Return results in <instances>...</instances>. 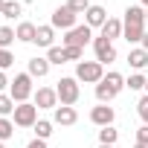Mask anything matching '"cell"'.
I'll use <instances>...</instances> for the list:
<instances>
[{
  "label": "cell",
  "instance_id": "6da1fadb",
  "mask_svg": "<svg viewBox=\"0 0 148 148\" xmlns=\"http://www.w3.org/2000/svg\"><path fill=\"white\" fill-rule=\"evenodd\" d=\"M145 35V9L142 6H128L122 18V38L128 44H139Z\"/></svg>",
  "mask_w": 148,
  "mask_h": 148
},
{
  "label": "cell",
  "instance_id": "7a4b0ae2",
  "mask_svg": "<svg viewBox=\"0 0 148 148\" xmlns=\"http://www.w3.org/2000/svg\"><path fill=\"white\" fill-rule=\"evenodd\" d=\"M82 82L76 79V76H64V79H58V84H55V93H58V105H67V108H73L79 102V96H82V87H79Z\"/></svg>",
  "mask_w": 148,
  "mask_h": 148
},
{
  "label": "cell",
  "instance_id": "3957f363",
  "mask_svg": "<svg viewBox=\"0 0 148 148\" xmlns=\"http://www.w3.org/2000/svg\"><path fill=\"white\" fill-rule=\"evenodd\" d=\"M32 76L29 73H18V76L12 79V84H9V96L15 99V105H23V102H29V96H35V87H32Z\"/></svg>",
  "mask_w": 148,
  "mask_h": 148
},
{
  "label": "cell",
  "instance_id": "277c9868",
  "mask_svg": "<svg viewBox=\"0 0 148 148\" xmlns=\"http://www.w3.org/2000/svg\"><path fill=\"white\" fill-rule=\"evenodd\" d=\"M76 79L84 84H99L105 79V64L99 61H79L76 64Z\"/></svg>",
  "mask_w": 148,
  "mask_h": 148
},
{
  "label": "cell",
  "instance_id": "5b68a950",
  "mask_svg": "<svg viewBox=\"0 0 148 148\" xmlns=\"http://www.w3.org/2000/svg\"><path fill=\"white\" fill-rule=\"evenodd\" d=\"M90 41H93V29H90L87 23H79V26H73V29L61 38V47H79V49H84Z\"/></svg>",
  "mask_w": 148,
  "mask_h": 148
},
{
  "label": "cell",
  "instance_id": "8992f818",
  "mask_svg": "<svg viewBox=\"0 0 148 148\" xmlns=\"http://www.w3.org/2000/svg\"><path fill=\"white\" fill-rule=\"evenodd\" d=\"M76 21H79V15L73 12L67 3H64V6H58V9L52 12V18H49V26H52V29H64V32H70L73 26H79Z\"/></svg>",
  "mask_w": 148,
  "mask_h": 148
},
{
  "label": "cell",
  "instance_id": "52a82bcc",
  "mask_svg": "<svg viewBox=\"0 0 148 148\" xmlns=\"http://www.w3.org/2000/svg\"><path fill=\"white\" fill-rule=\"evenodd\" d=\"M12 122H15L18 128H35V122H38V108H35V102L18 105L15 113H12Z\"/></svg>",
  "mask_w": 148,
  "mask_h": 148
},
{
  "label": "cell",
  "instance_id": "ba28073f",
  "mask_svg": "<svg viewBox=\"0 0 148 148\" xmlns=\"http://www.w3.org/2000/svg\"><path fill=\"white\" fill-rule=\"evenodd\" d=\"M93 52H96V61L99 64H110V61H116V47H113V41H108V38H93Z\"/></svg>",
  "mask_w": 148,
  "mask_h": 148
},
{
  "label": "cell",
  "instance_id": "9c48e42d",
  "mask_svg": "<svg viewBox=\"0 0 148 148\" xmlns=\"http://www.w3.org/2000/svg\"><path fill=\"white\" fill-rule=\"evenodd\" d=\"M35 108H38V110H55V108H58V93H55V87H38V90H35Z\"/></svg>",
  "mask_w": 148,
  "mask_h": 148
},
{
  "label": "cell",
  "instance_id": "30bf717a",
  "mask_svg": "<svg viewBox=\"0 0 148 148\" xmlns=\"http://www.w3.org/2000/svg\"><path fill=\"white\" fill-rule=\"evenodd\" d=\"M113 119H116V110H113L110 105H96V108L90 110V122H93V125H99V128L113 125Z\"/></svg>",
  "mask_w": 148,
  "mask_h": 148
},
{
  "label": "cell",
  "instance_id": "8fae6325",
  "mask_svg": "<svg viewBox=\"0 0 148 148\" xmlns=\"http://www.w3.org/2000/svg\"><path fill=\"white\" fill-rule=\"evenodd\" d=\"M76 122H79V110H76V108L58 105V108L52 110V125H64V128H70V125H76Z\"/></svg>",
  "mask_w": 148,
  "mask_h": 148
},
{
  "label": "cell",
  "instance_id": "7c38bea8",
  "mask_svg": "<svg viewBox=\"0 0 148 148\" xmlns=\"http://www.w3.org/2000/svg\"><path fill=\"white\" fill-rule=\"evenodd\" d=\"M84 23H87L90 29H102V26L108 23V12H105V6L93 3V6L84 12Z\"/></svg>",
  "mask_w": 148,
  "mask_h": 148
},
{
  "label": "cell",
  "instance_id": "4fadbf2b",
  "mask_svg": "<svg viewBox=\"0 0 148 148\" xmlns=\"http://www.w3.org/2000/svg\"><path fill=\"white\" fill-rule=\"evenodd\" d=\"M49 67H52V64H49L47 58H41V55H35V58L26 61V73H29L32 79H47V76H49Z\"/></svg>",
  "mask_w": 148,
  "mask_h": 148
},
{
  "label": "cell",
  "instance_id": "5bb4252c",
  "mask_svg": "<svg viewBox=\"0 0 148 148\" xmlns=\"http://www.w3.org/2000/svg\"><path fill=\"white\" fill-rule=\"evenodd\" d=\"M128 67H131L134 73H142V70L148 67V52H145L142 47H134V49H128Z\"/></svg>",
  "mask_w": 148,
  "mask_h": 148
},
{
  "label": "cell",
  "instance_id": "9a60e30c",
  "mask_svg": "<svg viewBox=\"0 0 148 148\" xmlns=\"http://www.w3.org/2000/svg\"><path fill=\"white\" fill-rule=\"evenodd\" d=\"M15 35H18V41H21V44H35L38 26H35L32 21H21V23H18V29H15Z\"/></svg>",
  "mask_w": 148,
  "mask_h": 148
},
{
  "label": "cell",
  "instance_id": "2e32d148",
  "mask_svg": "<svg viewBox=\"0 0 148 148\" xmlns=\"http://www.w3.org/2000/svg\"><path fill=\"white\" fill-rule=\"evenodd\" d=\"M35 44H38V47H44V49H49V47H55V29H52L49 23H44V26H38V35H35Z\"/></svg>",
  "mask_w": 148,
  "mask_h": 148
},
{
  "label": "cell",
  "instance_id": "e0dca14e",
  "mask_svg": "<svg viewBox=\"0 0 148 148\" xmlns=\"http://www.w3.org/2000/svg\"><path fill=\"white\" fill-rule=\"evenodd\" d=\"M102 38H108V41L122 38V21L119 18H108V23L102 26Z\"/></svg>",
  "mask_w": 148,
  "mask_h": 148
},
{
  "label": "cell",
  "instance_id": "ac0fdd59",
  "mask_svg": "<svg viewBox=\"0 0 148 148\" xmlns=\"http://www.w3.org/2000/svg\"><path fill=\"white\" fill-rule=\"evenodd\" d=\"M47 61L55 64V67L67 64V49H64V47H49V49H47Z\"/></svg>",
  "mask_w": 148,
  "mask_h": 148
},
{
  "label": "cell",
  "instance_id": "d6986e66",
  "mask_svg": "<svg viewBox=\"0 0 148 148\" xmlns=\"http://www.w3.org/2000/svg\"><path fill=\"white\" fill-rule=\"evenodd\" d=\"M116 139H119V131L113 125H108V128L99 131V145H116Z\"/></svg>",
  "mask_w": 148,
  "mask_h": 148
},
{
  "label": "cell",
  "instance_id": "ffe728a7",
  "mask_svg": "<svg viewBox=\"0 0 148 148\" xmlns=\"http://www.w3.org/2000/svg\"><path fill=\"white\" fill-rule=\"evenodd\" d=\"M15 136V122L9 116H0V142H9Z\"/></svg>",
  "mask_w": 148,
  "mask_h": 148
},
{
  "label": "cell",
  "instance_id": "44dd1931",
  "mask_svg": "<svg viewBox=\"0 0 148 148\" xmlns=\"http://www.w3.org/2000/svg\"><path fill=\"white\" fill-rule=\"evenodd\" d=\"M21 12H23V6L18 3V0H6V6H3V15H0V18H6V21H15V18H21Z\"/></svg>",
  "mask_w": 148,
  "mask_h": 148
},
{
  "label": "cell",
  "instance_id": "7402d4cb",
  "mask_svg": "<svg viewBox=\"0 0 148 148\" xmlns=\"http://www.w3.org/2000/svg\"><path fill=\"white\" fill-rule=\"evenodd\" d=\"M15 41H18V35L12 26H0V49H9Z\"/></svg>",
  "mask_w": 148,
  "mask_h": 148
},
{
  "label": "cell",
  "instance_id": "603a6c76",
  "mask_svg": "<svg viewBox=\"0 0 148 148\" xmlns=\"http://www.w3.org/2000/svg\"><path fill=\"white\" fill-rule=\"evenodd\" d=\"M35 136L38 139H49L52 136V122L49 119H38L35 122Z\"/></svg>",
  "mask_w": 148,
  "mask_h": 148
},
{
  "label": "cell",
  "instance_id": "cb8c5ba5",
  "mask_svg": "<svg viewBox=\"0 0 148 148\" xmlns=\"http://www.w3.org/2000/svg\"><path fill=\"white\" fill-rule=\"evenodd\" d=\"M15 108H18V105H15V99H12L9 93H0V116H12Z\"/></svg>",
  "mask_w": 148,
  "mask_h": 148
},
{
  "label": "cell",
  "instance_id": "d4e9b609",
  "mask_svg": "<svg viewBox=\"0 0 148 148\" xmlns=\"http://www.w3.org/2000/svg\"><path fill=\"white\" fill-rule=\"evenodd\" d=\"M125 87L128 90H145V76L142 73H131V76L125 79Z\"/></svg>",
  "mask_w": 148,
  "mask_h": 148
},
{
  "label": "cell",
  "instance_id": "484cf974",
  "mask_svg": "<svg viewBox=\"0 0 148 148\" xmlns=\"http://www.w3.org/2000/svg\"><path fill=\"white\" fill-rule=\"evenodd\" d=\"M67 6L76 12V15H84V12H87L93 3H90V0H67Z\"/></svg>",
  "mask_w": 148,
  "mask_h": 148
},
{
  "label": "cell",
  "instance_id": "4316f807",
  "mask_svg": "<svg viewBox=\"0 0 148 148\" xmlns=\"http://www.w3.org/2000/svg\"><path fill=\"white\" fill-rule=\"evenodd\" d=\"M136 113H139L142 125H148V96H142V99L136 102Z\"/></svg>",
  "mask_w": 148,
  "mask_h": 148
},
{
  "label": "cell",
  "instance_id": "83f0119b",
  "mask_svg": "<svg viewBox=\"0 0 148 148\" xmlns=\"http://www.w3.org/2000/svg\"><path fill=\"white\" fill-rule=\"evenodd\" d=\"M15 64V55H12V49H0V70H9Z\"/></svg>",
  "mask_w": 148,
  "mask_h": 148
},
{
  "label": "cell",
  "instance_id": "f1b7e54d",
  "mask_svg": "<svg viewBox=\"0 0 148 148\" xmlns=\"http://www.w3.org/2000/svg\"><path fill=\"white\" fill-rule=\"evenodd\" d=\"M64 49H67V61H76L79 64L84 58V49H79V47H64Z\"/></svg>",
  "mask_w": 148,
  "mask_h": 148
},
{
  "label": "cell",
  "instance_id": "f546056e",
  "mask_svg": "<svg viewBox=\"0 0 148 148\" xmlns=\"http://www.w3.org/2000/svg\"><path fill=\"white\" fill-rule=\"evenodd\" d=\"M136 145H142V148H148V125H142V128L136 131Z\"/></svg>",
  "mask_w": 148,
  "mask_h": 148
},
{
  "label": "cell",
  "instance_id": "4dcf8cb0",
  "mask_svg": "<svg viewBox=\"0 0 148 148\" xmlns=\"http://www.w3.org/2000/svg\"><path fill=\"white\" fill-rule=\"evenodd\" d=\"M9 76H6V70H0V93H3V90H9Z\"/></svg>",
  "mask_w": 148,
  "mask_h": 148
},
{
  "label": "cell",
  "instance_id": "1f68e13d",
  "mask_svg": "<svg viewBox=\"0 0 148 148\" xmlns=\"http://www.w3.org/2000/svg\"><path fill=\"white\" fill-rule=\"evenodd\" d=\"M26 148H47V139H38V136H35V139L26 142Z\"/></svg>",
  "mask_w": 148,
  "mask_h": 148
},
{
  "label": "cell",
  "instance_id": "d6a6232c",
  "mask_svg": "<svg viewBox=\"0 0 148 148\" xmlns=\"http://www.w3.org/2000/svg\"><path fill=\"white\" fill-rule=\"evenodd\" d=\"M139 47H142V49L148 52V29H145V35H142V41H139Z\"/></svg>",
  "mask_w": 148,
  "mask_h": 148
},
{
  "label": "cell",
  "instance_id": "836d02e7",
  "mask_svg": "<svg viewBox=\"0 0 148 148\" xmlns=\"http://www.w3.org/2000/svg\"><path fill=\"white\" fill-rule=\"evenodd\" d=\"M139 6H142V9H148V0H139Z\"/></svg>",
  "mask_w": 148,
  "mask_h": 148
},
{
  "label": "cell",
  "instance_id": "e575fe53",
  "mask_svg": "<svg viewBox=\"0 0 148 148\" xmlns=\"http://www.w3.org/2000/svg\"><path fill=\"white\" fill-rule=\"evenodd\" d=\"M3 6H6V0H0V15H3Z\"/></svg>",
  "mask_w": 148,
  "mask_h": 148
},
{
  "label": "cell",
  "instance_id": "d590c367",
  "mask_svg": "<svg viewBox=\"0 0 148 148\" xmlns=\"http://www.w3.org/2000/svg\"><path fill=\"white\" fill-rule=\"evenodd\" d=\"M145 96H148V76H145Z\"/></svg>",
  "mask_w": 148,
  "mask_h": 148
},
{
  "label": "cell",
  "instance_id": "8d00e7d4",
  "mask_svg": "<svg viewBox=\"0 0 148 148\" xmlns=\"http://www.w3.org/2000/svg\"><path fill=\"white\" fill-rule=\"evenodd\" d=\"M145 26H148V9H145Z\"/></svg>",
  "mask_w": 148,
  "mask_h": 148
},
{
  "label": "cell",
  "instance_id": "74e56055",
  "mask_svg": "<svg viewBox=\"0 0 148 148\" xmlns=\"http://www.w3.org/2000/svg\"><path fill=\"white\" fill-rule=\"evenodd\" d=\"M99 148H113V145H99Z\"/></svg>",
  "mask_w": 148,
  "mask_h": 148
},
{
  "label": "cell",
  "instance_id": "f35d334b",
  "mask_svg": "<svg viewBox=\"0 0 148 148\" xmlns=\"http://www.w3.org/2000/svg\"><path fill=\"white\" fill-rule=\"evenodd\" d=\"M0 148H6V142H0Z\"/></svg>",
  "mask_w": 148,
  "mask_h": 148
},
{
  "label": "cell",
  "instance_id": "ab89813d",
  "mask_svg": "<svg viewBox=\"0 0 148 148\" xmlns=\"http://www.w3.org/2000/svg\"><path fill=\"white\" fill-rule=\"evenodd\" d=\"M134 148H142V145H134Z\"/></svg>",
  "mask_w": 148,
  "mask_h": 148
}]
</instances>
